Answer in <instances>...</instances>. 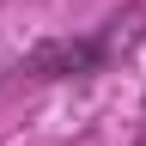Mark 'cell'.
<instances>
[{
  "label": "cell",
  "mask_w": 146,
  "mask_h": 146,
  "mask_svg": "<svg viewBox=\"0 0 146 146\" xmlns=\"http://www.w3.org/2000/svg\"><path fill=\"white\" fill-rule=\"evenodd\" d=\"M116 55V25H98L85 36H43L25 61H18V79H91V73L110 67Z\"/></svg>",
  "instance_id": "1"
}]
</instances>
